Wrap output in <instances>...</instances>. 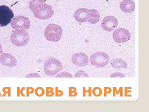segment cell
I'll return each instance as SVG.
<instances>
[{
	"mask_svg": "<svg viewBox=\"0 0 149 112\" xmlns=\"http://www.w3.org/2000/svg\"><path fill=\"white\" fill-rule=\"evenodd\" d=\"M45 3V0H32L29 3V8L32 10L35 6L41 3Z\"/></svg>",
	"mask_w": 149,
	"mask_h": 112,
	"instance_id": "2e32d148",
	"label": "cell"
},
{
	"mask_svg": "<svg viewBox=\"0 0 149 112\" xmlns=\"http://www.w3.org/2000/svg\"><path fill=\"white\" fill-rule=\"evenodd\" d=\"M19 94H20V91L19 90H17V96H19Z\"/></svg>",
	"mask_w": 149,
	"mask_h": 112,
	"instance_id": "d6a6232c",
	"label": "cell"
},
{
	"mask_svg": "<svg viewBox=\"0 0 149 112\" xmlns=\"http://www.w3.org/2000/svg\"><path fill=\"white\" fill-rule=\"evenodd\" d=\"M89 9L87 8H79L75 11L73 16L78 22L80 23L88 22V15Z\"/></svg>",
	"mask_w": 149,
	"mask_h": 112,
	"instance_id": "7c38bea8",
	"label": "cell"
},
{
	"mask_svg": "<svg viewBox=\"0 0 149 112\" xmlns=\"http://www.w3.org/2000/svg\"><path fill=\"white\" fill-rule=\"evenodd\" d=\"M112 66L116 68H126L128 66L127 63L122 59H116L111 62Z\"/></svg>",
	"mask_w": 149,
	"mask_h": 112,
	"instance_id": "9a60e30c",
	"label": "cell"
},
{
	"mask_svg": "<svg viewBox=\"0 0 149 112\" xmlns=\"http://www.w3.org/2000/svg\"><path fill=\"white\" fill-rule=\"evenodd\" d=\"M112 92V89L109 87H104V96L106 97L107 94H110Z\"/></svg>",
	"mask_w": 149,
	"mask_h": 112,
	"instance_id": "484cf974",
	"label": "cell"
},
{
	"mask_svg": "<svg viewBox=\"0 0 149 112\" xmlns=\"http://www.w3.org/2000/svg\"><path fill=\"white\" fill-rule=\"evenodd\" d=\"M32 11L35 17L42 20L50 18L54 13L52 7L45 3H41L37 5L32 9Z\"/></svg>",
	"mask_w": 149,
	"mask_h": 112,
	"instance_id": "6da1fadb",
	"label": "cell"
},
{
	"mask_svg": "<svg viewBox=\"0 0 149 112\" xmlns=\"http://www.w3.org/2000/svg\"><path fill=\"white\" fill-rule=\"evenodd\" d=\"M55 77L57 78H62V77H67V78H72V75L70 74L69 73L64 71L59 74L56 76Z\"/></svg>",
	"mask_w": 149,
	"mask_h": 112,
	"instance_id": "44dd1931",
	"label": "cell"
},
{
	"mask_svg": "<svg viewBox=\"0 0 149 112\" xmlns=\"http://www.w3.org/2000/svg\"><path fill=\"white\" fill-rule=\"evenodd\" d=\"M29 40V34L22 29H16L10 37L12 43L17 47H23L28 43Z\"/></svg>",
	"mask_w": 149,
	"mask_h": 112,
	"instance_id": "3957f363",
	"label": "cell"
},
{
	"mask_svg": "<svg viewBox=\"0 0 149 112\" xmlns=\"http://www.w3.org/2000/svg\"><path fill=\"white\" fill-rule=\"evenodd\" d=\"M76 88L74 87H70L69 88V96L70 97H75L77 96Z\"/></svg>",
	"mask_w": 149,
	"mask_h": 112,
	"instance_id": "7402d4cb",
	"label": "cell"
},
{
	"mask_svg": "<svg viewBox=\"0 0 149 112\" xmlns=\"http://www.w3.org/2000/svg\"><path fill=\"white\" fill-rule=\"evenodd\" d=\"M125 76L124 74H123L121 73H114L113 74L110 76V77H125Z\"/></svg>",
	"mask_w": 149,
	"mask_h": 112,
	"instance_id": "cb8c5ba5",
	"label": "cell"
},
{
	"mask_svg": "<svg viewBox=\"0 0 149 112\" xmlns=\"http://www.w3.org/2000/svg\"><path fill=\"white\" fill-rule=\"evenodd\" d=\"M35 93L37 96L42 97L45 94V91L44 88L42 87H38L35 89Z\"/></svg>",
	"mask_w": 149,
	"mask_h": 112,
	"instance_id": "ac0fdd59",
	"label": "cell"
},
{
	"mask_svg": "<svg viewBox=\"0 0 149 112\" xmlns=\"http://www.w3.org/2000/svg\"><path fill=\"white\" fill-rule=\"evenodd\" d=\"M86 93H88V94H89V97H91L92 96V88L91 87H89L88 88V91H86L85 90V88L84 87V88H83V96L84 97H85V96H86Z\"/></svg>",
	"mask_w": 149,
	"mask_h": 112,
	"instance_id": "603a6c76",
	"label": "cell"
},
{
	"mask_svg": "<svg viewBox=\"0 0 149 112\" xmlns=\"http://www.w3.org/2000/svg\"><path fill=\"white\" fill-rule=\"evenodd\" d=\"M40 77H41V76H40V75H39V74L36 73H34L29 74L27 75V76H26V77L27 78H40Z\"/></svg>",
	"mask_w": 149,
	"mask_h": 112,
	"instance_id": "83f0119b",
	"label": "cell"
},
{
	"mask_svg": "<svg viewBox=\"0 0 149 112\" xmlns=\"http://www.w3.org/2000/svg\"><path fill=\"white\" fill-rule=\"evenodd\" d=\"M10 24L13 29L27 30L30 27V21L27 17L19 15L12 18L10 22Z\"/></svg>",
	"mask_w": 149,
	"mask_h": 112,
	"instance_id": "52a82bcc",
	"label": "cell"
},
{
	"mask_svg": "<svg viewBox=\"0 0 149 112\" xmlns=\"http://www.w3.org/2000/svg\"><path fill=\"white\" fill-rule=\"evenodd\" d=\"M93 95L96 97H100L102 94V90L98 87H95L92 91Z\"/></svg>",
	"mask_w": 149,
	"mask_h": 112,
	"instance_id": "e0dca14e",
	"label": "cell"
},
{
	"mask_svg": "<svg viewBox=\"0 0 149 112\" xmlns=\"http://www.w3.org/2000/svg\"><path fill=\"white\" fill-rule=\"evenodd\" d=\"M54 95L53 88L52 87L46 88V96L47 97H53Z\"/></svg>",
	"mask_w": 149,
	"mask_h": 112,
	"instance_id": "ffe728a7",
	"label": "cell"
},
{
	"mask_svg": "<svg viewBox=\"0 0 149 112\" xmlns=\"http://www.w3.org/2000/svg\"><path fill=\"white\" fill-rule=\"evenodd\" d=\"M62 32V29L59 25L51 24L45 29V36L49 41L57 42L61 39Z\"/></svg>",
	"mask_w": 149,
	"mask_h": 112,
	"instance_id": "7a4b0ae2",
	"label": "cell"
},
{
	"mask_svg": "<svg viewBox=\"0 0 149 112\" xmlns=\"http://www.w3.org/2000/svg\"><path fill=\"white\" fill-rule=\"evenodd\" d=\"M63 91L61 90H59L58 87L56 88V97H61L63 96Z\"/></svg>",
	"mask_w": 149,
	"mask_h": 112,
	"instance_id": "d4e9b609",
	"label": "cell"
},
{
	"mask_svg": "<svg viewBox=\"0 0 149 112\" xmlns=\"http://www.w3.org/2000/svg\"><path fill=\"white\" fill-rule=\"evenodd\" d=\"M14 16L13 12L9 7L0 6V27H4L9 24Z\"/></svg>",
	"mask_w": 149,
	"mask_h": 112,
	"instance_id": "8992f818",
	"label": "cell"
},
{
	"mask_svg": "<svg viewBox=\"0 0 149 112\" xmlns=\"http://www.w3.org/2000/svg\"><path fill=\"white\" fill-rule=\"evenodd\" d=\"M0 62L6 66L13 67L17 64L16 59L12 55L8 53H3L0 56Z\"/></svg>",
	"mask_w": 149,
	"mask_h": 112,
	"instance_id": "8fae6325",
	"label": "cell"
},
{
	"mask_svg": "<svg viewBox=\"0 0 149 112\" xmlns=\"http://www.w3.org/2000/svg\"><path fill=\"white\" fill-rule=\"evenodd\" d=\"M34 91H35V90L32 87H27V90H26V93H27V97H29V94H32L34 93Z\"/></svg>",
	"mask_w": 149,
	"mask_h": 112,
	"instance_id": "4316f807",
	"label": "cell"
},
{
	"mask_svg": "<svg viewBox=\"0 0 149 112\" xmlns=\"http://www.w3.org/2000/svg\"><path fill=\"white\" fill-rule=\"evenodd\" d=\"M72 62L77 66H84L87 65L89 62L88 55L83 53H78L74 54L72 57Z\"/></svg>",
	"mask_w": 149,
	"mask_h": 112,
	"instance_id": "30bf717a",
	"label": "cell"
},
{
	"mask_svg": "<svg viewBox=\"0 0 149 112\" xmlns=\"http://www.w3.org/2000/svg\"><path fill=\"white\" fill-rule=\"evenodd\" d=\"M100 15L97 10L92 9L89 10L88 15V22L91 24L97 23L100 20Z\"/></svg>",
	"mask_w": 149,
	"mask_h": 112,
	"instance_id": "5bb4252c",
	"label": "cell"
},
{
	"mask_svg": "<svg viewBox=\"0 0 149 112\" xmlns=\"http://www.w3.org/2000/svg\"><path fill=\"white\" fill-rule=\"evenodd\" d=\"M118 21L115 17L107 16L104 18L102 21V27L105 31H111L117 27Z\"/></svg>",
	"mask_w": 149,
	"mask_h": 112,
	"instance_id": "9c48e42d",
	"label": "cell"
},
{
	"mask_svg": "<svg viewBox=\"0 0 149 112\" xmlns=\"http://www.w3.org/2000/svg\"><path fill=\"white\" fill-rule=\"evenodd\" d=\"M62 65L57 59L50 58L45 62L44 70L45 73L49 76H54L62 69Z\"/></svg>",
	"mask_w": 149,
	"mask_h": 112,
	"instance_id": "277c9868",
	"label": "cell"
},
{
	"mask_svg": "<svg viewBox=\"0 0 149 112\" xmlns=\"http://www.w3.org/2000/svg\"><path fill=\"white\" fill-rule=\"evenodd\" d=\"M3 52V48L0 45V55H1Z\"/></svg>",
	"mask_w": 149,
	"mask_h": 112,
	"instance_id": "1f68e13d",
	"label": "cell"
},
{
	"mask_svg": "<svg viewBox=\"0 0 149 112\" xmlns=\"http://www.w3.org/2000/svg\"><path fill=\"white\" fill-rule=\"evenodd\" d=\"M119 91L120 96L122 97L123 96V88L120 87V88H119Z\"/></svg>",
	"mask_w": 149,
	"mask_h": 112,
	"instance_id": "f546056e",
	"label": "cell"
},
{
	"mask_svg": "<svg viewBox=\"0 0 149 112\" xmlns=\"http://www.w3.org/2000/svg\"><path fill=\"white\" fill-rule=\"evenodd\" d=\"M75 77H89L88 74L83 71H77L74 75Z\"/></svg>",
	"mask_w": 149,
	"mask_h": 112,
	"instance_id": "d6986e66",
	"label": "cell"
},
{
	"mask_svg": "<svg viewBox=\"0 0 149 112\" xmlns=\"http://www.w3.org/2000/svg\"><path fill=\"white\" fill-rule=\"evenodd\" d=\"M112 37L116 43H123L129 41L131 38V35L127 29L119 28L114 30Z\"/></svg>",
	"mask_w": 149,
	"mask_h": 112,
	"instance_id": "ba28073f",
	"label": "cell"
},
{
	"mask_svg": "<svg viewBox=\"0 0 149 112\" xmlns=\"http://www.w3.org/2000/svg\"><path fill=\"white\" fill-rule=\"evenodd\" d=\"M121 10L126 13H131L135 10L136 4L131 0H123L120 4Z\"/></svg>",
	"mask_w": 149,
	"mask_h": 112,
	"instance_id": "4fadbf2b",
	"label": "cell"
},
{
	"mask_svg": "<svg viewBox=\"0 0 149 112\" xmlns=\"http://www.w3.org/2000/svg\"><path fill=\"white\" fill-rule=\"evenodd\" d=\"M109 61V57L104 52H96L90 57L91 64L97 67L101 68L105 66L108 64Z\"/></svg>",
	"mask_w": 149,
	"mask_h": 112,
	"instance_id": "5b68a950",
	"label": "cell"
},
{
	"mask_svg": "<svg viewBox=\"0 0 149 112\" xmlns=\"http://www.w3.org/2000/svg\"><path fill=\"white\" fill-rule=\"evenodd\" d=\"M119 94V91H118L117 88L116 87H114L113 88V96H115L116 94Z\"/></svg>",
	"mask_w": 149,
	"mask_h": 112,
	"instance_id": "f1b7e54d",
	"label": "cell"
},
{
	"mask_svg": "<svg viewBox=\"0 0 149 112\" xmlns=\"http://www.w3.org/2000/svg\"><path fill=\"white\" fill-rule=\"evenodd\" d=\"M25 88H22L21 91H20V93H21V95H22V96L23 97H24V95L23 93V91H24V89Z\"/></svg>",
	"mask_w": 149,
	"mask_h": 112,
	"instance_id": "4dcf8cb0",
	"label": "cell"
}]
</instances>
